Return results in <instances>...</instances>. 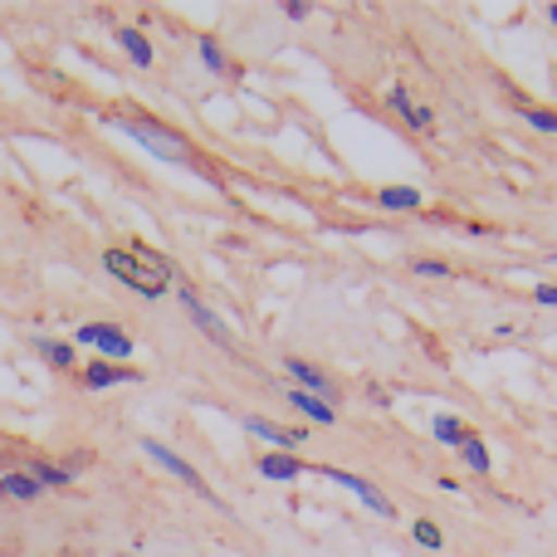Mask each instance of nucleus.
Segmentation results:
<instances>
[{
	"label": "nucleus",
	"mask_w": 557,
	"mask_h": 557,
	"mask_svg": "<svg viewBox=\"0 0 557 557\" xmlns=\"http://www.w3.org/2000/svg\"><path fill=\"white\" fill-rule=\"evenodd\" d=\"M103 274L137 288L143 298H162L172 288V260L162 250H152V245H113V250H103Z\"/></svg>",
	"instance_id": "f257e3e1"
},
{
	"label": "nucleus",
	"mask_w": 557,
	"mask_h": 557,
	"mask_svg": "<svg viewBox=\"0 0 557 557\" xmlns=\"http://www.w3.org/2000/svg\"><path fill=\"white\" fill-rule=\"evenodd\" d=\"M108 127H117L123 137H133V143H143L152 157H162V162H176V166H201L196 162V152H191V143H186L176 127H162V123H152V117H123V113H113L108 117Z\"/></svg>",
	"instance_id": "f03ea898"
},
{
	"label": "nucleus",
	"mask_w": 557,
	"mask_h": 557,
	"mask_svg": "<svg viewBox=\"0 0 557 557\" xmlns=\"http://www.w3.org/2000/svg\"><path fill=\"white\" fill-rule=\"evenodd\" d=\"M74 343L94 347L98 362H123L127 367V357H133V337H127V327H117V323H78Z\"/></svg>",
	"instance_id": "7ed1b4c3"
},
{
	"label": "nucleus",
	"mask_w": 557,
	"mask_h": 557,
	"mask_svg": "<svg viewBox=\"0 0 557 557\" xmlns=\"http://www.w3.org/2000/svg\"><path fill=\"white\" fill-rule=\"evenodd\" d=\"M318 480L343 484V490H347V494H357V504H362V509H372L376 519H396V504L386 499V494L376 490L372 480H362V474H352V470H333V465H323V470H318Z\"/></svg>",
	"instance_id": "20e7f679"
},
{
	"label": "nucleus",
	"mask_w": 557,
	"mask_h": 557,
	"mask_svg": "<svg viewBox=\"0 0 557 557\" xmlns=\"http://www.w3.org/2000/svg\"><path fill=\"white\" fill-rule=\"evenodd\" d=\"M143 455H152V465H162V470L172 474V480H182L186 490H196V494H201L206 504H215V509H225V504H221V499H215V494H211V484L201 480V470H196V465H186V460H182V455H176V450H166L162 441H143Z\"/></svg>",
	"instance_id": "39448f33"
},
{
	"label": "nucleus",
	"mask_w": 557,
	"mask_h": 557,
	"mask_svg": "<svg viewBox=\"0 0 557 557\" xmlns=\"http://www.w3.org/2000/svg\"><path fill=\"white\" fill-rule=\"evenodd\" d=\"M176 298H182V308H186V318H191L196 327H201L206 337H211L215 347H231V327L221 323V318L211 313V308L201 304V294H196V288H176Z\"/></svg>",
	"instance_id": "423d86ee"
},
{
	"label": "nucleus",
	"mask_w": 557,
	"mask_h": 557,
	"mask_svg": "<svg viewBox=\"0 0 557 557\" xmlns=\"http://www.w3.org/2000/svg\"><path fill=\"white\" fill-rule=\"evenodd\" d=\"M84 392H108V386H123V382H143V372H133V367H123V362H84Z\"/></svg>",
	"instance_id": "0eeeda50"
},
{
	"label": "nucleus",
	"mask_w": 557,
	"mask_h": 557,
	"mask_svg": "<svg viewBox=\"0 0 557 557\" xmlns=\"http://www.w3.org/2000/svg\"><path fill=\"white\" fill-rule=\"evenodd\" d=\"M240 425L255 435V441L274 445V450H298V445H304V431H294V425H278V421H264V416H240Z\"/></svg>",
	"instance_id": "6e6552de"
},
{
	"label": "nucleus",
	"mask_w": 557,
	"mask_h": 557,
	"mask_svg": "<svg viewBox=\"0 0 557 557\" xmlns=\"http://www.w3.org/2000/svg\"><path fill=\"white\" fill-rule=\"evenodd\" d=\"M386 108H392L396 117H406V123H411L416 133H425V127H435V108H431V103H421V98H411L401 84H396L392 94H386Z\"/></svg>",
	"instance_id": "1a4fd4ad"
},
{
	"label": "nucleus",
	"mask_w": 557,
	"mask_h": 557,
	"mask_svg": "<svg viewBox=\"0 0 557 557\" xmlns=\"http://www.w3.org/2000/svg\"><path fill=\"white\" fill-rule=\"evenodd\" d=\"M284 372L298 382V392H308V396H318V401L333 406V382H327L313 362H304V357H284Z\"/></svg>",
	"instance_id": "9d476101"
},
{
	"label": "nucleus",
	"mask_w": 557,
	"mask_h": 557,
	"mask_svg": "<svg viewBox=\"0 0 557 557\" xmlns=\"http://www.w3.org/2000/svg\"><path fill=\"white\" fill-rule=\"evenodd\" d=\"M113 39H117V49H123V54L133 59L137 69H152V59H157V54H152V39H147L137 25H117Z\"/></svg>",
	"instance_id": "9b49d317"
},
{
	"label": "nucleus",
	"mask_w": 557,
	"mask_h": 557,
	"mask_svg": "<svg viewBox=\"0 0 557 557\" xmlns=\"http://www.w3.org/2000/svg\"><path fill=\"white\" fill-rule=\"evenodd\" d=\"M260 474L264 480H304L308 474V465L298 460V455H288V450H270V455H260Z\"/></svg>",
	"instance_id": "f8f14e48"
},
{
	"label": "nucleus",
	"mask_w": 557,
	"mask_h": 557,
	"mask_svg": "<svg viewBox=\"0 0 557 557\" xmlns=\"http://www.w3.org/2000/svg\"><path fill=\"white\" fill-rule=\"evenodd\" d=\"M0 499H20V504L45 499V484H39L35 474H25V470H5L0 474Z\"/></svg>",
	"instance_id": "ddd939ff"
},
{
	"label": "nucleus",
	"mask_w": 557,
	"mask_h": 557,
	"mask_svg": "<svg viewBox=\"0 0 557 557\" xmlns=\"http://www.w3.org/2000/svg\"><path fill=\"white\" fill-rule=\"evenodd\" d=\"M376 201H382V211H416V206H421V191H416V186H382Z\"/></svg>",
	"instance_id": "4468645a"
},
{
	"label": "nucleus",
	"mask_w": 557,
	"mask_h": 557,
	"mask_svg": "<svg viewBox=\"0 0 557 557\" xmlns=\"http://www.w3.org/2000/svg\"><path fill=\"white\" fill-rule=\"evenodd\" d=\"M513 103H519V117L533 127V133L557 137V108H533V103H523V98H513Z\"/></svg>",
	"instance_id": "2eb2a0df"
},
{
	"label": "nucleus",
	"mask_w": 557,
	"mask_h": 557,
	"mask_svg": "<svg viewBox=\"0 0 557 557\" xmlns=\"http://www.w3.org/2000/svg\"><path fill=\"white\" fill-rule=\"evenodd\" d=\"M431 435H435L441 445H450V450H460V441H465L470 431H465L460 416H431Z\"/></svg>",
	"instance_id": "dca6fc26"
},
{
	"label": "nucleus",
	"mask_w": 557,
	"mask_h": 557,
	"mask_svg": "<svg viewBox=\"0 0 557 557\" xmlns=\"http://www.w3.org/2000/svg\"><path fill=\"white\" fill-rule=\"evenodd\" d=\"M460 460L470 465L474 474H490V465H494V460H490V445H484V441H480V435H474V431H470V435H465V441H460Z\"/></svg>",
	"instance_id": "f3484780"
},
{
	"label": "nucleus",
	"mask_w": 557,
	"mask_h": 557,
	"mask_svg": "<svg viewBox=\"0 0 557 557\" xmlns=\"http://www.w3.org/2000/svg\"><path fill=\"white\" fill-rule=\"evenodd\" d=\"M288 401H294L304 416H313L318 425H333V421H337V411H333V406H327V401H318V396H308V392H298V386H294V392H288Z\"/></svg>",
	"instance_id": "a211bd4d"
},
{
	"label": "nucleus",
	"mask_w": 557,
	"mask_h": 557,
	"mask_svg": "<svg viewBox=\"0 0 557 557\" xmlns=\"http://www.w3.org/2000/svg\"><path fill=\"white\" fill-rule=\"evenodd\" d=\"M35 352L45 357L49 367H59V372H69V367H74V347H69V343H54V337H35Z\"/></svg>",
	"instance_id": "6ab92c4d"
},
{
	"label": "nucleus",
	"mask_w": 557,
	"mask_h": 557,
	"mask_svg": "<svg viewBox=\"0 0 557 557\" xmlns=\"http://www.w3.org/2000/svg\"><path fill=\"white\" fill-rule=\"evenodd\" d=\"M196 49H201V64L211 69V74H225V69H231V59H225V49H221V39L215 35H201L196 39Z\"/></svg>",
	"instance_id": "aec40b11"
},
{
	"label": "nucleus",
	"mask_w": 557,
	"mask_h": 557,
	"mask_svg": "<svg viewBox=\"0 0 557 557\" xmlns=\"http://www.w3.org/2000/svg\"><path fill=\"white\" fill-rule=\"evenodd\" d=\"M411 539H416V543H421V548H435V553H441V548H445V533H441V523H431V519H416Z\"/></svg>",
	"instance_id": "412c9836"
},
{
	"label": "nucleus",
	"mask_w": 557,
	"mask_h": 557,
	"mask_svg": "<svg viewBox=\"0 0 557 557\" xmlns=\"http://www.w3.org/2000/svg\"><path fill=\"white\" fill-rule=\"evenodd\" d=\"M411 270L421 274V278H445V274H450V264H441V260H411Z\"/></svg>",
	"instance_id": "4be33fe9"
},
{
	"label": "nucleus",
	"mask_w": 557,
	"mask_h": 557,
	"mask_svg": "<svg viewBox=\"0 0 557 557\" xmlns=\"http://www.w3.org/2000/svg\"><path fill=\"white\" fill-rule=\"evenodd\" d=\"M533 298H539L543 308H557V284H539L533 288Z\"/></svg>",
	"instance_id": "5701e85b"
},
{
	"label": "nucleus",
	"mask_w": 557,
	"mask_h": 557,
	"mask_svg": "<svg viewBox=\"0 0 557 557\" xmlns=\"http://www.w3.org/2000/svg\"><path fill=\"white\" fill-rule=\"evenodd\" d=\"M284 15H288V20H308V15H313V10H308L304 0H288V5H284Z\"/></svg>",
	"instance_id": "b1692460"
},
{
	"label": "nucleus",
	"mask_w": 557,
	"mask_h": 557,
	"mask_svg": "<svg viewBox=\"0 0 557 557\" xmlns=\"http://www.w3.org/2000/svg\"><path fill=\"white\" fill-rule=\"evenodd\" d=\"M548 20H553V25H557V0H553V5H548Z\"/></svg>",
	"instance_id": "393cba45"
},
{
	"label": "nucleus",
	"mask_w": 557,
	"mask_h": 557,
	"mask_svg": "<svg viewBox=\"0 0 557 557\" xmlns=\"http://www.w3.org/2000/svg\"><path fill=\"white\" fill-rule=\"evenodd\" d=\"M553 260H557V255H553Z\"/></svg>",
	"instance_id": "a878e982"
}]
</instances>
